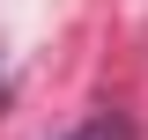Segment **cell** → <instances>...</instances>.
Wrapping results in <instances>:
<instances>
[{
	"label": "cell",
	"instance_id": "1",
	"mask_svg": "<svg viewBox=\"0 0 148 140\" xmlns=\"http://www.w3.org/2000/svg\"><path fill=\"white\" fill-rule=\"evenodd\" d=\"M59 140H133V125L126 118H82L74 133H59Z\"/></svg>",
	"mask_w": 148,
	"mask_h": 140
}]
</instances>
